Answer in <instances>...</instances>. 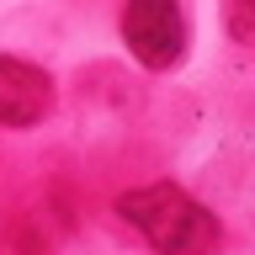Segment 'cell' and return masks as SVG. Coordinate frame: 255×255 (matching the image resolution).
Here are the masks:
<instances>
[{"label": "cell", "instance_id": "1", "mask_svg": "<svg viewBox=\"0 0 255 255\" xmlns=\"http://www.w3.org/2000/svg\"><path fill=\"white\" fill-rule=\"evenodd\" d=\"M117 213H123L159 255H207L223 239L218 218H213L197 197H186L181 186H170V181L123 191V197H117Z\"/></svg>", "mask_w": 255, "mask_h": 255}, {"label": "cell", "instance_id": "2", "mask_svg": "<svg viewBox=\"0 0 255 255\" xmlns=\"http://www.w3.org/2000/svg\"><path fill=\"white\" fill-rule=\"evenodd\" d=\"M123 43L143 69H175L186 53V16L175 0H128L123 5Z\"/></svg>", "mask_w": 255, "mask_h": 255}, {"label": "cell", "instance_id": "3", "mask_svg": "<svg viewBox=\"0 0 255 255\" xmlns=\"http://www.w3.org/2000/svg\"><path fill=\"white\" fill-rule=\"evenodd\" d=\"M53 112V80L27 59H0V128H37Z\"/></svg>", "mask_w": 255, "mask_h": 255}, {"label": "cell", "instance_id": "4", "mask_svg": "<svg viewBox=\"0 0 255 255\" xmlns=\"http://www.w3.org/2000/svg\"><path fill=\"white\" fill-rule=\"evenodd\" d=\"M229 37L255 43V0H229Z\"/></svg>", "mask_w": 255, "mask_h": 255}]
</instances>
